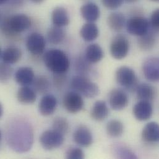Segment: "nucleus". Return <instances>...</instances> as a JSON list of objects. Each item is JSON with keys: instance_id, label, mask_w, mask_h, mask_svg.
<instances>
[{"instance_id": "f03ea898", "label": "nucleus", "mask_w": 159, "mask_h": 159, "mask_svg": "<svg viewBox=\"0 0 159 159\" xmlns=\"http://www.w3.org/2000/svg\"><path fill=\"white\" fill-rule=\"evenodd\" d=\"M32 25L30 17L25 14L17 13L4 17L0 20V30L7 39L17 40L20 34Z\"/></svg>"}, {"instance_id": "37998d69", "label": "nucleus", "mask_w": 159, "mask_h": 159, "mask_svg": "<svg viewBox=\"0 0 159 159\" xmlns=\"http://www.w3.org/2000/svg\"><path fill=\"white\" fill-rule=\"evenodd\" d=\"M126 2H129V3H132V2H135L136 1H138V0H125Z\"/></svg>"}, {"instance_id": "2eb2a0df", "label": "nucleus", "mask_w": 159, "mask_h": 159, "mask_svg": "<svg viewBox=\"0 0 159 159\" xmlns=\"http://www.w3.org/2000/svg\"><path fill=\"white\" fill-rule=\"evenodd\" d=\"M73 140L76 144L83 148L90 146L93 143V136L90 129L85 126H80L73 134Z\"/></svg>"}, {"instance_id": "a18cd8bd", "label": "nucleus", "mask_w": 159, "mask_h": 159, "mask_svg": "<svg viewBox=\"0 0 159 159\" xmlns=\"http://www.w3.org/2000/svg\"><path fill=\"white\" fill-rule=\"evenodd\" d=\"M1 53H2V50H1V48L0 47V58H1Z\"/></svg>"}, {"instance_id": "7ed1b4c3", "label": "nucleus", "mask_w": 159, "mask_h": 159, "mask_svg": "<svg viewBox=\"0 0 159 159\" xmlns=\"http://www.w3.org/2000/svg\"><path fill=\"white\" fill-rule=\"evenodd\" d=\"M43 61L46 68L53 74H66L70 66L66 53L58 48H51L44 52Z\"/></svg>"}, {"instance_id": "58836bf2", "label": "nucleus", "mask_w": 159, "mask_h": 159, "mask_svg": "<svg viewBox=\"0 0 159 159\" xmlns=\"http://www.w3.org/2000/svg\"><path fill=\"white\" fill-rule=\"evenodd\" d=\"M25 0H9L7 4L12 7H19L24 4Z\"/></svg>"}, {"instance_id": "2f4dec72", "label": "nucleus", "mask_w": 159, "mask_h": 159, "mask_svg": "<svg viewBox=\"0 0 159 159\" xmlns=\"http://www.w3.org/2000/svg\"><path fill=\"white\" fill-rule=\"evenodd\" d=\"M113 151L116 158L137 159V156L135 155V154L128 148L125 146L116 145L114 146Z\"/></svg>"}, {"instance_id": "c85d7f7f", "label": "nucleus", "mask_w": 159, "mask_h": 159, "mask_svg": "<svg viewBox=\"0 0 159 159\" xmlns=\"http://www.w3.org/2000/svg\"><path fill=\"white\" fill-rule=\"evenodd\" d=\"M107 133L111 138H118L124 132V126L121 121L118 120H110L106 126Z\"/></svg>"}, {"instance_id": "393cba45", "label": "nucleus", "mask_w": 159, "mask_h": 159, "mask_svg": "<svg viewBox=\"0 0 159 159\" xmlns=\"http://www.w3.org/2000/svg\"><path fill=\"white\" fill-rule=\"evenodd\" d=\"M103 56L104 53L102 47L97 43L90 44L86 48L85 57L91 64L98 63L103 59Z\"/></svg>"}, {"instance_id": "79ce46f5", "label": "nucleus", "mask_w": 159, "mask_h": 159, "mask_svg": "<svg viewBox=\"0 0 159 159\" xmlns=\"http://www.w3.org/2000/svg\"><path fill=\"white\" fill-rule=\"evenodd\" d=\"M9 0H0V6H3L6 4H7Z\"/></svg>"}, {"instance_id": "a878e982", "label": "nucleus", "mask_w": 159, "mask_h": 159, "mask_svg": "<svg viewBox=\"0 0 159 159\" xmlns=\"http://www.w3.org/2000/svg\"><path fill=\"white\" fill-rule=\"evenodd\" d=\"M80 35L84 41L92 42L98 37L99 30L93 22H87L81 27Z\"/></svg>"}, {"instance_id": "a211bd4d", "label": "nucleus", "mask_w": 159, "mask_h": 159, "mask_svg": "<svg viewBox=\"0 0 159 159\" xmlns=\"http://www.w3.org/2000/svg\"><path fill=\"white\" fill-rule=\"evenodd\" d=\"M52 21L56 27L63 28L69 25L70 19L67 9L63 6L55 7L52 12Z\"/></svg>"}, {"instance_id": "9d476101", "label": "nucleus", "mask_w": 159, "mask_h": 159, "mask_svg": "<svg viewBox=\"0 0 159 159\" xmlns=\"http://www.w3.org/2000/svg\"><path fill=\"white\" fill-rule=\"evenodd\" d=\"M64 108L70 113H77L82 110L84 102L82 95L73 90L67 92L63 98Z\"/></svg>"}, {"instance_id": "0eeeda50", "label": "nucleus", "mask_w": 159, "mask_h": 159, "mask_svg": "<svg viewBox=\"0 0 159 159\" xmlns=\"http://www.w3.org/2000/svg\"><path fill=\"white\" fill-rule=\"evenodd\" d=\"M110 50L113 58L119 60L125 58L129 50V42L128 38L121 34L115 36L111 42Z\"/></svg>"}, {"instance_id": "412c9836", "label": "nucleus", "mask_w": 159, "mask_h": 159, "mask_svg": "<svg viewBox=\"0 0 159 159\" xmlns=\"http://www.w3.org/2000/svg\"><path fill=\"white\" fill-rule=\"evenodd\" d=\"M135 92L137 97L140 100L152 102L156 97V90L154 86L148 83H142L138 84Z\"/></svg>"}, {"instance_id": "6ab92c4d", "label": "nucleus", "mask_w": 159, "mask_h": 159, "mask_svg": "<svg viewBox=\"0 0 159 159\" xmlns=\"http://www.w3.org/2000/svg\"><path fill=\"white\" fill-rule=\"evenodd\" d=\"M141 136L143 140L148 144H154L159 141V126L156 122H150L143 128Z\"/></svg>"}, {"instance_id": "dca6fc26", "label": "nucleus", "mask_w": 159, "mask_h": 159, "mask_svg": "<svg viewBox=\"0 0 159 159\" xmlns=\"http://www.w3.org/2000/svg\"><path fill=\"white\" fill-rule=\"evenodd\" d=\"M22 57V52L20 48L15 45H10L2 51L1 58L2 62L12 65L17 63L21 60Z\"/></svg>"}, {"instance_id": "4468645a", "label": "nucleus", "mask_w": 159, "mask_h": 159, "mask_svg": "<svg viewBox=\"0 0 159 159\" xmlns=\"http://www.w3.org/2000/svg\"><path fill=\"white\" fill-rule=\"evenodd\" d=\"M133 113L136 120L144 121L150 119L153 113V107L151 102L140 100L134 106Z\"/></svg>"}, {"instance_id": "f8f14e48", "label": "nucleus", "mask_w": 159, "mask_h": 159, "mask_svg": "<svg viewBox=\"0 0 159 159\" xmlns=\"http://www.w3.org/2000/svg\"><path fill=\"white\" fill-rule=\"evenodd\" d=\"M143 71L145 78L149 81L152 82L159 81V58L151 57L146 60L143 65Z\"/></svg>"}, {"instance_id": "4c0bfd02", "label": "nucleus", "mask_w": 159, "mask_h": 159, "mask_svg": "<svg viewBox=\"0 0 159 159\" xmlns=\"http://www.w3.org/2000/svg\"><path fill=\"white\" fill-rule=\"evenodd\" d=\"M150 25H152L154 30L156 32L159 31V9H157L155 10L151 17V22Z\"/></svg>"}, {"instance_id": "c756f323", "label": "nucleus", "mask_w": 159, "mask_h": 159, "mask_svg": "<svg viewBox=\"0 0 159 159\" xmlns=\"http://www.w3.org/2000/svg\"><path fill=\"white\" fill-rule=\"evenodd\" d=\"M33 89L40 94H45L50 88V82L48 79L44 76H39L34 80Z\"/></svg>"}, {"instance_id": "6e6552de", "label": "nucleus", "mask_w": 159, "mask_h": 159, "mask_svg": "<svg viewBox=\"0 0 159 159\" xmlns=\"http://www.w3.org/2000/svg\"><path fill=\"white\" fill-rule=\"evenodd\" d=\"M28 52L33 56L39 57L43 55L46 48V40L39 32H32L29 35L25 41Z\"/></svg>"}, {"instance_id": "c03bdc74", "label": "nucleus", "mask_w": 159, "mask_h": 159, "mask_svg": "<svg viewBox=\"0 0 159 159\" xmlns=\"http://www.w3.org/2000/svg\"><path fill=\"white\" fill-rule=\"evenodd\" d=\"M1 138H2V133H1V131L0 129V143H1Z\"/></svg>"}, {"instance_id": "a19ab883", "label": "nucleus", "mask_w": 159, "mask_h": 159, "mask_svg": "<svg viewBox=\"0 0 159 159\" xmlns=\"http://www.w3.org/2000/svg\"><path fill=\"white\" fill-rule=\"evenodd\" d=\"M3 107H2V105H1V103H0V118L2 117V115H3Z\"/></svg>"}, {"instance_id": "1a4fd4ad", "label": "nucleus", "mask_w": 159, "mask_h": 159, "mask_svg": "<svg viewBox=\"0 0 159 159\" xmlns=\"http://www.w3.org/2000/svg\"><path fill=\"white\" fill-rule=\"evenodd\" d=\"M150 22L144 17L136 16L129 19L126 22V29L129 34L141 36L149 30Z\"/></svg>"}, {"instance_id": "5701e85b", "label": "nucleus", "mask_w": 159, "mask_h": 159, "mask_svg": "<svg viewBox=\"0 0 159 159\" xmlns=\"http://www.w3.org/2000/svg\"><path fill=\"white\" fill-rule=\"evenodd\" d=\"M16 97L19 103L29 105L36 101L37 93L33 88L29 86H22L18 89Z\"/></svg>"}, {"instance_id": "aec40b11", "label": "nucleus", "mask_w": 159, "mask_h": 159, "mask_svg": "<svg viewBox=\"0 0 159 159\" xmlns=\"http://www.w3.org/2000/svg\"><path fill=\"white\" fill-rule=\"evenodd\" d=\"M82 17L87 22H94L100 17V11L98 6L93 2H90L83 4L80 8Z\"/></svg>"}, {"instance_id": "49530a36", "label": "nucleus", "mask_w": 159, "mask_h": 159, "mask_svg": "<svg viewBox=\"0 0 159 159\" xmlns=\"http://www.w3.org/2000/svg\"><path fill=\"white\" fill-rule=\"evenodd\" d=\"M151 1H155V2H157V1H159V0H151Z\"/></svg>"}, {"instance_id": "e433bc0d", "label": "nucleus", "mask_w": 159, "mask_h": 159, "mask_svg": "<svg viewBox=\"0 0 159 159\" xmlns=\"http://www.w3.org/2000/svg\"><path fill=\"white\" fill-rule=\"evenodd\" d=\"M124 0H102L103 5L110 9H115L120 7Z\"/></svg>"}, {"instance_id": "7c9ffc66", "label": "nucleus", "mask_w": 159, "mask_h": 159, "mask_svg": "<svg viewBox=\"0 0 159 159\" xmlns=\"http://www.w3.org/2000/svg\"><path fill=\"white\" fill-rule=\"evenodd\" d=\"M52 129L65 136L70 131V123L65 117H56L52 122Z\"/></svg>"}, {"instance_id": "423d86ee", "label": "nucleus", "mask_w": 159, "mask_h": 159, "mask_svg": "<svg viewBox=\"0 0 159 159\" xmlns=\"http://www.w3.org/2000/svg\"><path fill=\"white\" fill-rule=\"evenodd\" d=\"M65 136L54 129L45 131L40 136L42 147L47 151H53L61 147L65 141Z\"/></svg>"}, {"instance_id": "20e7f679", "label": "nucleus", "mask_w": 159, "mask_h": 159, "mask_svg": "<svg viewBox=\"0 0 159 159\" xmlns=\"http://www.w3.org/2000/svg\"><path fill=\"white\" fill-rule=\"evenodd\" d=\"M71 87L74 91L88 98H95L100 93L98 86L85 76L78 75L73 77Z\"/></svg>"}, {"instance_id": "c9c22d12", "label": "nucleus", "mask_w": 159, "mask_h": 159, "mask_svg": "<svg viewBox=\"0 0 159 159\" xmlns=\"http://www.w3.org/2000/svg\"><path fill=\"white\" fill-rule=\"evenodd\" d=\"M67 77L65 74H54L53 84L58 89H61L66 84Z\"/></svg>"}, {"instance_id": "9b49d317", "label": "nucleus", "mask_w": 159, "mask_h": 159, "mask_svg": "<svg viewBox=\"0 0 159 159\" xmlns=\"http://www.w3.org/2000/svg\"><path fill=\"white\" fill-rule=\"evenodd\" d=\"M108 102L113 110L120 111L127 107L129 99L124 90L120 89H115L111 90L109 93Z\"/></svg>"}, {"instance_id": "4be33fe9", "label": "nucleus", "mask_w": 159, "mask_h": 159, "mask_svg": "<svg viewBox=\"0 0 159 159\" xmlns=\"http://www.w3.org/2000/svg\"><path fill=\"white\" fill-rule=\"evenodd\" d=\"M109 113V108L106 102L103 100H98L92 107L90 116L97 121H102L108 116Z\"/></svg>"}, {"instance_id": "ea45409f", "label": "nucleus", "mask_w": 159, "mask_h": 159, "mask_svg": "<svg viewBox=\"0 0 159 159\" xmlns=\"http://www.w3.org/2000/svg\"><path fill=\"white\" fill-rule=\"evenodd\" d=\"M30 1L35 4H40L43 2H44L45 0H30Z\"/></svg>"}, {"instance_id": "72a5a7b5", "label": "nucleus", "mask_w": 159, "mask_h": 159, "mask_svg": "<svg viewBox=\"0 0 159 159\" xmlns=\"http://www.w3.org/2000/svg\"><path fill=\"white\" fill-rule=\"evenodd\" d=\"M90 63L88 61L85 57H80L76 61L75 67L76 71L79 73L80 75L85 76L91 70Z\"/></svg>"}, {"instance_id": "39448f33", "label": "nucleus", "mask_w": 159, "mask_h": 159, "mask_svg": "<svg viewBox=\"0 0 159 159\" xmlns=\"http://www.w3.org/2000/svg\"><path fill=\"white\" fill-rule=\"evenodd\" d=\"M116 80L118 84L130 92L135 91L138 79L134 71L128 66H121L116 71Z\"/></svg>"}, {"instance_id": "de8ad7c7", "label": "nucleus", "mask_w": 159, "mask_h": 159, "mask_svg": "<svg viewBox=\"0 0 159 159\" xmlns=\"http://www.w3.org/2000/svg\"><path fill=\"white\" fill-rule=\"evenodd\" d=\"M0 20H1V12H0Z\"/></svg>"}, {"instance_id": "b1692460", "label": "nucleus", "mask_w": 159, "mask_h": 159, "mask_svg": "<svg viewBox=\"0 0 159 159\" xmlns=\"http://www.w3.org/2000/svg\"><path fill=\"white\" fill-rule=\"evenodd\" d=\"M126 19L124 14L120 12H113L107 18V24L110 29L115 32H120L125 27Z\"/></svg>"}, {"instance_id": "bb28decb", "label": "nucleus", "mask_w": 159, "mask_h": 159, "mask_svg": "<svg viewBox=\"0 0 159 159\" xmlns=\"http://www.w3.org/2000/svg\"><path fill=\"white\" fill-rule=\"evenodd\" d=\"M156 32L149 30L147 33L139 36L138 43L139 48L144 51L152 50L156 43Z\"/></svg>"}, {"instance_id": "ddd939ff", "label": "nucleus", "mask_w": 159, "mask_h": 159, "mask_svg": "<svg viewBox=\"0 0 159 159\" xmlns=\"http://www.w3.org/2000/svg\"><path fill=\"white\" fill-rule=\"evenodd\" d=\"M58 101L52 94H46L41 98L39 103V111L43 116H49L53 115L57 110Z\"/></svg>"}, {"instance_id": "f3484780", "label": "nucleus", "mask_w": 159, "mask_h": 159, "mask_svg": "<svg viewBox=\"0 0 159 159\" xmlns=\"http://www.w3.org/2000/svg\"><path fill=\"white\" fill-rule=\"evenodd\" d=\"M35 78V73L30 67H20L14 73L16 82L21 86H29L32 84Z\"/></svg>"}, {"instance_id": "473e14b6", "label": "nucleus", "mask_w": 159, "mask_h": 159, "mask_svg": "<svg viewBox=\"0 0 159 159\" xmlns=\"http://www.w3.org/2000/svg\"><path fill=\"white\" fill-rule=\"evenodd\" d=\"M14 70L11 65L4 62L0 63V83L6 84L12 78Z\"/></svg>"}, {"instance_id": "f704fd0d", "label": "nucleus", "mask_w": 159, "mask_h": 159, "mask_svg": "<svg viewBox=\"0 0 159 159\" xmlns=\"http://www.w3.org/2000/svg\"><path fill=\"white\" fill-rule=\"evenodd\" d=\"M84 157V153L80 148H70L66 152V157L67 159H82Z\"/></svg>"}, {"instance_id": "f257e3e1", "label": "nucleus", "mask_w": 159, "mask_h": 159, "mask_svg": "<svg viewBox=\"0 0 159 159\" xmlns=\"http://www.w3.org/2000/svg\"><path fill=\"white\" fill-rule=\"evenodd\" d=\"M34 130L27 121L18 118L11 120L7 125L6 141L9 148L17 153L30 151L34 143Z\"/></svg>"}, {"instance_id": "09e8293b", "label": "nucleus", "mask_w": 159, "mask_h": 159, "mask_svg": "<svg viewBox=\"0 0 159 159\" xmlns=\"http://www.w3.org/2000/svg\"><path fill=\"white\" fill-rule=\"evenodd\" d=\"M82 1H87V0H82Z\"/></svg>"}, {"instance_id": "cd10ccee", "label": "nucleus", "mask_w": 159, "mask_h": 159, "mask_svg": "<svg viewBox=\"0 0 159 159\" xmlns=\"http://www.w3.org/2000/svg\"><path fill=\"white\" fill-rule=\"evenodd\" d=\"M66 37V32L65 30L59 27L52 26L47 31V39L48 42L55 45L61 43Z\"/></svg>"}]
</instances>
